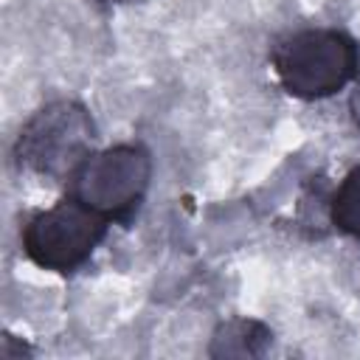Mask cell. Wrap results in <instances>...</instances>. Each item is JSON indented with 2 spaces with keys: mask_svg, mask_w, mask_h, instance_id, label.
<instances>
[{
  "mask_svg": "<svg viewBox=\"0 0 360 360\" xmlns=\"http://www.w3.org/2000/svg\"><path fill=\"white\" fill-rule=\"evenodd\" d=\"M273 70L290 96L321 101L357 76V45L338 28H301L276 42Z\"/></svg>",
  "mask_w": 360,
  "mask_h": 360,
  "instance_id": "cell-1",
  "label": "cell"
},
{
  "mask_svg": "<svg viewBox=\"0 0 360 360\" xmlns=\"http://www.w3.org/2000/svg\"><path fill=\"white\" fill-rule=\"evenodd\" d=\"M93 141L96 124L90 110L76 98H56L22 124L14 158L20 169L53 180H70L84 158L93 155Z\"/></svg>",
  "mask_w": 360,
  "mask_h": 360,
  "instance_id": "cell-2",
  "label": "cell"
},
{
  "mask_svg": "<svg viewBox=\"0 0 360 360\" xmlns=\"http://www.w3.org/2000/svg\"><path fill=\"white\" fill-rule=\"evenodd\" d=\"M107 217L70 197L45 211H37L22 225V253L42 270L73 273L93 256L107 233Z\"/></svg>",
  "mask_w": 360,
  "mask_h": 360,
  "instance_id": "cell-3",
  "label": "cell"
},
{
  "mask_svg": "<svg viewBox=\"0 0 360 360\" xmlns=\"http://www.w3.org/2000/svg\"><path fill=\"white\" fill-rule=\"evenodd\" d=\"M152 180V158L141 143H115L93 152L70 174V197L107 219L129 217Z\"/></svg>",
  "mask_w": 360,
  "mask_h": 360,
  "instance_id": "cell-4",
  "label": "cell"
},
{
  "mask_svg": "<svg viewBox=\"0 0 360 360\" xmlns=\"http://www.w3.org/2000/svg\"><path fill=\"white\" fill-rule=\"evenodd\" d=\"M273 340V332L250 318H233L217 326L211 338V354L214 357H256L262 354Z\"/></svg>",
  "mask_w": 360,
  "mask_h": 360,
  "instance_id": "cell-5",
  "label": "cell"
},
{
  "mask_svg": "<svg viewBox=\"0 0 360 360\" xmlns=\"http://www.w3.org/2000/svg\"><path fill=\"white\" fill-rule=\"evenodd\" d=\"M329 217L340 233L360 239V163L346 172L338 191L332 194Z\"/></svg>",
  "mask_w": 360,
  "mask_h": 360,
  "instance_id": "cell-6",
  "label": "cell"
},
{
  "mask_svg": "<svg viewBox=\"0 0 360 360\" xmlns=\"http://www.w3.org/2000/svg\"><path fill=\"white\" fill-rule=\"evenodd\" d=\"M349 115H352L354 127L360 129V73L354 76V87H352V93H349Z\"/></svg>",
  "mask_w": 360,
  "mask_h": 360,
  "instance_id": "cell-7",
  "label": "cell"
},
{
  "mask_svg": "<svg viewBox=\"0 0 360 360\" xmlns=\"http://www.w3.org/2000/svg\"><path fill=\"white\" fill-rule=\"evenodd\" d=\"M104 3H141V0H104Z\"/></svg>",
  "mask_w": 360,
  "mask_h": 360,
  "instance_id": "cell-8",
  "label": "cell"
}]
</instances>
